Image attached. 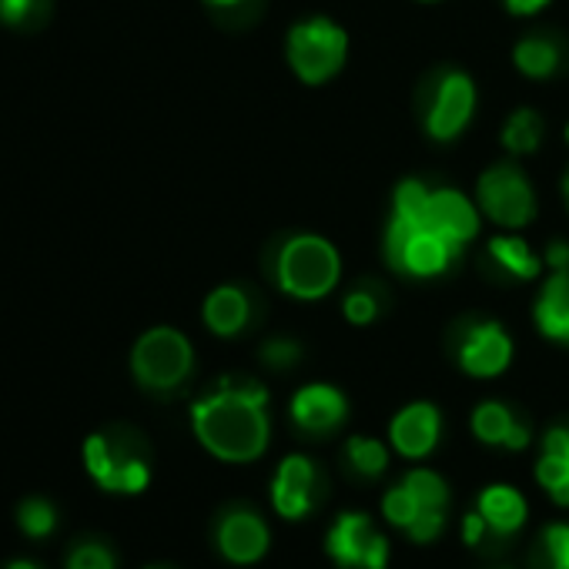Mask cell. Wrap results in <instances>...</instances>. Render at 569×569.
<instances>
[{"instance_id": "37", "label": "cell", "mask_w": 569, "mask_h": 569, "mask_svg": "<svg viewBox=\"0 0 569 569\" xmlns=\"http://www.w3.org/2000/svg\"><path fill=\"white\" fill-rule=\"evenodd\" d=\"M562 198H566V204H569V171H566V178H562Z\"/></svg>"}, {"instance_id": "32", "label": "cell", "mask_w": 569, "mask_h": 569, "mask_svg": "<svg viewBox=\"0 0 569 569\" xmlns=\"http://www.w3.org/2000/svg\"><path fill=\"white\" fill-rule=\"evenodd\" d=\"M462 539H466L472 549H486L489 542H496L492 532H489V526H486V519H482L476 509L466 512V519H462Z\"/></svg>"}, {"instance_id": "29", "label": "cell", "mask_w": 569, "mask_h": 569, "mask_svg": "<svg viewBox=\"0 0 569 569\" xmlns=\"http://www.w3.org/2000/svg\"><path fill=\"white\" fill-rule=\"evenodd\" d=\"M48 0H0V21L8 28H31L44 21Z\"/></svg>"}, {"instance_id": "15", "label": "cell", "mask_w": 569, "mask_h": 569, "mask_svg": "<svg viewBox=\"0 0 569 569\" xmlns=\"http://www.w3.org/2000/svg\"><path fill=\"white\" fill-rule=\"evenodd\" d=\"M426 218H429V224L439 234H446L459 248L469 244L479 234V224H482L479 204L472 198H466L462 191H456V188H436V191H429Z\"/></svg>"}, {"instance_id": "11", "label": "cell", "mask_w": 569, "mask_h": 569, "mask_svg": "<svg viewBox=\"0 0 569 569\" xmlns=\"http://www.w3.org/2000/svg\"><path fill=\"white\" fill-rule=\"evenodd\" d=\"M214 542H218V552L228 562L251 566V562L264 559L268 542H271V532H268V522L251 506H228L218 516Z\"/></svg>"}, {"instance_id": "25", "label": "cell", "mask_w": 569, "mask_h": 569, "mask_svg": "<svg viewBox=\"0 0 569 569\" xmlns=\"http://www.w3.org/2000/svg\"><path fill=\"white\" fill-rule=\"evenodd\" d=\"M346 462L356 476L379 479L389 469V449H386V442H379L372 436H352L346 442Z\"/></svg>"}, {"instance_id": "21", "label": "cell", "mask_w": 569, "mask_h": 569, "mask_svg": "<svg viewBox=\"0 0 569 569\" xmlns=\"http://www.w3.org/2000/svg\"><path fill=\"white\" fill-rule=\"evenodd\" d=\"M201 319L208 326V332L231 339L238 332H244L248 319H251V299L238 284H218V289L204 299Z\"/></svg>"}, {"instance_id": "36", "label": "cell", "mask_w": 569, "mask_h": 569, "mask_svg": "<svg viewBox=\"0 0 569 569\" xmlns=\"http://www.w3.org/2000/svg\"><path fill=\"white\" fill-rule=\"evenodd\" d=\"M8 569H38V566L34 562H11Z\"/></svg>"}, {"instance_id": "23", "label": "cell", "mask_w": 569, "mask_h": 569, "mask_svg": "<svg viewBox=\"0 0 569 569\" xmlns=\"http://www.w3.org/2000/svg\"><path fill=\"white\" fill-rule=\"evenodd\" d=\"M559 61H562V54H559L556 41L546 34H529V38L516 41V48H512V64L519 68V74L536 78V81L552 78L559 71Z\"/></svg>"}, {"instance_id": "10", "label": "cell", "mask_w": 569, "mask_h": 569, "mask_svg": "<svg viewBox=\"0 0 569 569\" xmlns=\"http://www.w3.org/2000/svg\"><path fill=\"white\" fill-rule=\"evenodd\" d=\"M476 114V84L466 71L439 74L426 108V134L432 141H456Z\"/></svg>"}, {"instance_id": "31", "label": "cell", "mask_w": 569, "mask_h": 569, "mask_svg": "<svg viewBox=\"0 0 569 569\" xmlns=\"http://www.w3.org/2000/svg\"><path fill=\"white\" fill-rule=\"evenodd\" d=\"M68 569H114V556L108 546L101 542H81L71 559H68Z\"/></svg>"}, {"instance_id": "39", "label": "cell", "mask_w": 569, "mask_h": 569, "mask_svg": "<svg viewBox=\"0 0 569 569\" xmlns=\"http://www.w3.org/2000/svg\"><path fill=\"white\" fill-rule=\"evenodd\" d=\"M422 4H436V0H422Z\"/></svg>"}, {"instance_id": "19", "label": "cell", "mask_w": 569, "mask_h": 569, "mask_svg": "<svg viewBox=\"0 0 569 569\" xmlns=\"http://www.w3.org/2000/svg\"><path fill=\"white\" fill-rule=\"evenodd\" d=\"M536 329L559 346H569V271H549L532 306Z\"/></svg>"}, {"instance_id": "33", "label": "cell", "mask_w": 569, "mask_h": 569, "mask_svg": "<svg viewBox=\"0 0 569 569\" xmlns=\"http://www.w3.org/2000/svg\"><path fill=\"white\" fill-rule=\"evenodd\" d=\"M542 264L549 271H569V244L566 241H552L542 254Z\"/></svg>"}, {"instance_id": "8", "label": "cell", "mask_w": 569, "mask_h": 569, "mask_svg": "<svg viewBox=\"0 0 569 569\" xmlns=\"http://www.w3.org/2000/svg\"><path fill=\"white\" fill-rule=\"evenodd\" d=\"M326 552L342 569H386L389 539L376 529L366 512H342L326 532Z\"/></svg>"}, {"instance_id": "7", "label": "cell", "mask_w": 569, "mask_h": 569, "mask_svg": "<svg viewBox=\"0 0 569 569\" xmlns=\"http://www.w3.org/2000/svg\"><path fill=\"white\" fill-rule=\"evenodd\" d=\"M476 204L492 224H499L506 231L526 228L536 218V191H532L529 178L522 174V168L512 161H499L479 174Z\"/></svg>"}, {"instance_id": "9", "label": "cell", "mask_w": 569, "mask_h": 569, "mask_svg": "<svg viewBox=\"0 0 569 569\" xmlns=\"http://www.w3.org/2000/svg\"><path fill=\"white\" fill-rule=\"evenodd\" d=\"M326 496V476L316 459L292 452L284 456L271 479V506L281 519H306Z\"/></svg>"}, {"instance_id": "18", "label": "cell", "mask_w": 569, "mask_h": 569, "mask_svg": "<svg viewBox=\"0 0 569 569\" xmlns=\"http://www.w3.org/2000/svg\"><path fill=\"white\" fill-rule=\"evenodd\" d=\"M476 512L486 519V526H489V532H492L496 542L516 536V532L526 526V519H529V506H526L522 492L512 489V486H502V482L486 486V489L479 492Z\"/></svg>"}, {"instance_id": "34", "label": "cell", "mask_w": 569, "mask_h": 569, "mask_svg": "<svg viewBox=\"0 0 569 569\" xmlns=\"http://www.w3.org/2000/svg\"><path fill=\"white\" fill-rule=\"evenodd\" d=\"M502 4L512 18H532V14L546 11L552 0H502Z\"/></svg>"}, {"instance_id": "38", "label": "cell", "mask_w": 569, "mask_h": 569, "mask_svg": "<svg viewBox=\"0 0 569 569\" xmlns=\"http://www.w3.org/2000/svg\"><path fill=\"white\" fill-rule=\"evenodd\" d=\"M566 144H569V124H566Z\"/></svg>"}, {"instance_id": "6", "label": "cell", "mask_w": 569, "mask_h": 569, "mask_svg": "<svg viewBox=\"0 0 569 569\" xmlns=\"http://www.w3.org/2000/svg\"><path fill=\"white\" fill-rule=\"evenodd\" d=\"M194 369V349L184 332L171 326L148 329L131 349V372L148 392H174Z\"/></svg>"}, {"instance_id": "17", "label": "cell", "mask_w": 569, "mask_h": 569, "mask_svg": "<svg viewBox=\"0 0 569 569\" xmlns=\"http://www.w3.org/2000/svg\"><path fill=\"white\" fill-rule=\"evenodd\" d=\"M469 426H472V436L482 446H496V449H509V452L526 449L529 439H532L529 426L502 402H479Z\"/></svg>"}, {"instance_id": "22", "label": "cell", "mask_w": 569, "mask_h": 569, "mask_svg": "<svg viewBox=\"0 0 569 569\" xmlns=\"http://www.w3.org/2000/svg\"><path fill=\"white\" fill-rule=\"evenodd\" d=\"M489 258L509 274V278H519V281H532L539 278V268H542V258L519 238V234H496L489 238Z\"/></svg>"}, {"instance_id": "28", "label": "cell", "mask_w": 569, "mask_h": 569, "mask_svg": "<svg viewBox=\"0 0 569 569\" xmlns=\"http://www.w3.org/2000/svg\"><path fill=\"white\" fill-rule=\"evenodd\" d=\"M342 316L352 322V326H372L379 319V296L372 289H366V284H359V289L346 292L342 299Z\"/></svg>"}, {"instance_id": "14", "label": "cell", "mask_w": 569, "mask_h": 569, "mask_svg": "<svg viewBox=\"0 0 569 569\" xmlns=\"http://www.w3.org/2000/svg\"><path fill=\"white\" fill-rule=\"evenodd\" d=\"M442 439V412L432 402H412L389 422V442L402 459H426Z\"/></svg>"}, {"instance_id": "26", "label": "cell", "mask_w": 569, "mask_h": 569, "mask_svg": "<svg viewBox=\"0 0 569 569\" xmlns=\"http://www.w3.org/2000/svg\"><path fill=\"white\" fill-rule=\"evenodd\" d=\"M532 569H569V522H549L539 532Z\"/></svg>"}, {"instance_id": "20", "label": "cell", "mask_w": 569, "mask_h": 569, "mask_svg": "<svg viewBox=\"0 0 569 569\" xmlns=\"http://www.w3.org/2000/svg\"><path fill=\"white\" fill-rule=\"evenodd\" d=\"M536 482L559 506H569V426H552L542 436V456L536 462Z\"/></svg>"}, {"instance_id": "30", "label": "cell", "mask_w": 569, "mask_h": 569, "mask_svg": "<svg viewBox=\"0 0 569 569\" xmlns=\"http://www.w3.org/2000/svg\"><path fill=\"white\" fill-rule=\"evenodd\" d=\"M261 362L268 369H274V372H284V369H292V366L302 362V346L296 339H281V336L278 339H268L261 346Z\"/></svg>"}, {"instance_id": "16", "label": "cell", "mask_w": 569, "mask_h": 569, "mask_svg": "<svg viewBox=\"0 0 569 569\" xmlns=\"http://www.w3.org/2000/svg\"><path fill=\"white\" fill-rule=\"evenodd\" d=\"M399 482L416 496V502L422 509V519L409 532V539L412 542H432V539H439L442 529H446V512H449V486H446V479L439 472H432V469H412Z\"/></svg>"}, {"instance_id": "12", "label": "cell", "mask_w": 569, "mask_h": 569, "mask_svg": "<svg viewBox=\"0 0 569 569\" xmlns=\"http://www.w3.org/2000/svg\"><path fill=\"white\" fill-rule=\"evenodd\" d=\"M512 339L499 322H476L462 332L456 362L472 379H496L512 366Z\"/></svg>"}, {"instance_id": "24", "label": "cell", "mask_w": 569, "mask_h": 569, "mask_svg": "<svg viewBox=\"0 0 569 569\" xmlns=\"http://www.w3.org/2000/svg\"><path fill=\"white\" fill-rule=\"evenodd\" d=\"M502 148L516 158H526L532 151H539L542 144V118L532 108H516L506 124H502Z\"/></svg>"}, {"instance_id": "3", "label": "cell", "mask_w": 569, "mask_h": 569, "mask_svg": "<svg viewBox=\"0 0 569 569\" xmlns=\"http://www.w3.org/2000/svg\"><path fill=\"white\" fill-rule=\"evenodd\" d=\"M342 278V254L322 234H292L274 254V281L284 296L319 302L336 292Z\"/></svg>"}, {"instance_id": "5", "label": "cell", "mask_w": 569, "mask_h": 569, "mask_svg": "<svg viewBox=\"0 0 569 569\" xmlns=\"http://www.w3.org/2000/svg\"><path fill=\"white\" fill-rule=\"evenodd\" d=\"M346 54L349 34L329 18H309L296 24L289 31V41H284V58H289L292 74L312 88L332 81L346 68Z\"/></svg>"}, {"instance_id": "4", "label": "cell", "mask_w": 569, "mask_h": 569, "mask_svg": "<svg viewBox=\"0 0 569 569\" xmlns=\"http://www.w3.org/2000/svg\"><path fill=\"white\" fill-rule=\"evenodd\" d=\"M84 466L91 479L108 492H141L151 479L148 449L131 429L94 432L84 442Z\"/></svg>"}, {"instance_id": "35", "label": "cell", "mask_w": 569, "mask_h": 569, "mask_svg": "<svg viewBox=\"0 0 569 569\" xmlns=\"http://www.w3.org/2000/svg\"><path fill=\"white\" fill-rule=\"evenodd\" d=\"M204 4H211V8H218V11H231V8L248 4V0H204Z\"/></svg>"}, {"instance_id": "40", "label": "cell", "mask_w": 569, "mask_h": 569, "mask_svg": "<svg viewBox=\"0 0 569 569\" xmlns=\"http://www.w3.org/2000/svg\"><path fill=\"white\" fill-rule=\"evenodd\" d=\"M502 569H512V566H502Z\"/></svg>"}, {"instance_id": "27", "label": "cell", "mask_w": 569, "mask_h": 569, "mask_svg": "<svg viewBox=\"0 0 569 569\" xmlns=\"http://www.w3.org/2000/svg\"><path fill=\"white\" fill-rule=\"evenodd\" d=\"M18 519H21V529L34 539H44L54 532L58 526V512L48 499H24L21 509H18Z\"/></svg>"}, {"instance_id": "13", "label": "cell", "mask_w": 569, "mask_h": 569, "mask_svg": "<svg viewBox=\"0 0 569 569\" xmlns=\"http://www.w3.org/2000/svg\"><path fill=\"white\" fill-rule=\"evenodd\" d=\"M292 422L299 432L319 439V436H332L346 426L349 419V399L342 389L329 386V382H309L292 396Z\"/></svg>"}, {"instance_id": "2", "label": "cell", "mask_w": 569, "mask_h": 569, "mask_svg": "<svg viewBox=\"0 0 569 569\" xmlns=\"http://www.w3.org/2000/svg\"><path fill=\"white\" fill-rule=\"evenodd\" d=\"M429 191L432 188L422 184L419 178H406L392 194V214L386 224V261L409 278H436L449 271V264L462 251L429 224L426 218Z\"/></svg>"}, {"instance_id": "1", "label": "cell", "mask_w": 569, "mask_h": 569, "mask_svg": "<svg viewBox=\"0 0 569 569\" xmlns=\"http://www.w3.org/2000/svg\"><path fill=\"white\" fill-rule=\"evenodd\" d=\"M198 442L221 462H254L271 439L268 389L254 379H221L191 406Z\"/></svg>"}]
</instances>
